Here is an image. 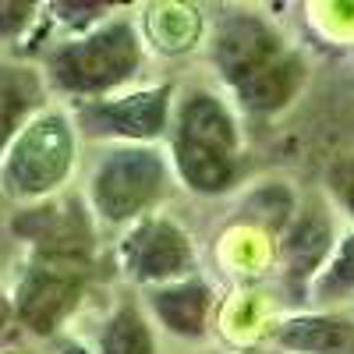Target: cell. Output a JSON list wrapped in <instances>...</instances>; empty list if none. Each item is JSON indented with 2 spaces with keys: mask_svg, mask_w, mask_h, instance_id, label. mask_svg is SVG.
<instances>
[{
  "mask_svg": "<svg viewBox=\"0 0 354 354\" xmlns=\"http://www.w3.org/2000/svg\"><path fill=\"white\" fill-rule=\"evenodd\" d=\"M75 167V128L61 110L32 113L0 156V192L18 202H36L61 188Z\"/></svg>",
  "mask_w": 354,
  "mask_h": 354,
  "instance_id": "cell-1",
  "label": "cell"
},
{
  "mask_svg": "<svg viewBox=\"0 0 354 354\" xmlns=\"http://www.w3.org/2000/svg\"><path fill=\"white\" fill-rule=\"evenodd\" d=\"M138 39L131 25L110 21L93 28L88 36L68 39L57 46L46 61L50 82L71 96H100L110 93L113 85H121L135 75L138 68Z\"/></svg>",
  "mask_w": 354,
  "mask_h": 354,
  "instance_id": "cell-2",
  "label": "cell"
},
{
  "mask_svg": "<svg viewBox=\"0 0 354 354\" xmlns=\"http://www.w3.org/2000/svg\"><path fill=\"white\" fill-rule=\"evenodd\" d=\"M82 287H85V266L28 259L25 273L15 283L11 312L28 333L50 337L78 305Z\"/></svg>",
  "mask_w": 354,
  "mask_h": 354,
  "instance_id": "cell-3",
  "label": "cell"
},
{
  "mask_svg": "<svg viewBox=\"0 0 354 354\" xmlns=\"http://www.w3.org/2000/svg\"><path fill=\"white\" fill-rule=\"evenodd\" d=\"M163 188V163L149 149H117L93 174V205L106 223L138 216Z\"/></svg>",
  "mask_w": 354,
  "mask_h": 354,
  "instance_id": "cell-4",
  "label": "cell"
},
{
  "mask_svg": "<svg viewBox=\"0 0 354 354\" xmlns=\"http://www.w3.org/2000/svg\"><path fill=\"white\" fill-rule=\"evenodd\" d=\"M18 238L32 245V259L88 266V230L75 205H39L15 220Z\"/></svg>",
  "mask_w": 354,
  "mask_h": 354,
  "instance_id": "cell-5",
  "label": "cell"
},
{
  "mask_svg": "<svg viewBox=\"0 0 354 354\" xmlns=\"http://www.w3.org/2000/svg\"><path fill=\"white\" fill-rule=\"evenodd\" d=\"M82 124L93 135L156 138L167 124V88H145L124 100H100L82 110Z\"/></svg>",
  "mask_w": 354,
  "mask_h": 354,
  "instance_id": "cell-6",
  "label": "cell"
},
{
  "mask_svg": "<svg viewBox=\"0 0 354 354\" xmlns=\"http://www.w3.org/2000/svg\"><path fill=\"white\" fill-rule=\"evenodd\" d=\"M280 57L277 36L270 32V25H262L259 18L238 15L227 18L216 32V64L223 71L227 82L241 85L248 75H255L259 68H266L270 61Z\"/></svg>",
  "mask_w": 354,
  "mask_h": 354,
  "instance_id": "cell-7",
  "label": "cell"
},
{
  "mask_svg": "<svg viewBox=\"0 0 354 354\" xmlns=\"http://www.w3.org/2000/svg\"><path fill=\"white\" fill-rule=\"evenodd\" d=\"M124 262L135 280H167L192 266V248L177 227L163 220H149L128 238Z\"/></svg>",
  "mask_w": 354,
  "mask_h": 354,
  "instance_id": "cell-8",
  "label": "cell"
},
{
  "mask_svg": "<svg viewBox=\"0 0 354 354\" xmlns=\"http://www.w3.org/2000/svg\"><path fill=\"white\" fill-rule=\"evenodd\" d=\"M301 75L305 71H301L298 57H277V61L259 68L255 75H248L238 85V93H241L245 106H252V110H277L298 93Z\"/></svg>",
  "mask_w": 354,
  "mask_h": 354,
  "instance_id": "cell-9",
  "label": "cell"
},
{
  "mask_svg": "<svg viewBox=\"0 0 354 354\" xmlns=\"http://www.w3.org/2000/svg\"><path fill=\"white\" fill-rule=\"evenodd\" d=\"M185 142H195V145H205V149H216V153H227L234 156L238 153V138H234V124L227 110L213 100V96H195L188 100V106L181 110V135Z\"/></svg>",
  "mask_w": 354,
  "mask_h": 354,
  "instance_id": "cell-10",
  "label": "cell"
},
{
  "mask_svg": "<svg viewBox=\"0 0 354 354\" xmlns=\"http://www.w3.org/2000/svg\"><path fill=\"white\" fill-rule=\"evenodd\" d=\"M36 75L25 68H0V156L15 142V135L32 121Z\"/></svg>",
  "mask_w": 354,
  "mask_h": 354,
  "instance_id": "cell-11",
  "label": "cell"
},
{
  "mask_svg": "<svg viewBox=\"0 0 354 354\" xmlns=\"http://www.w3.org/2000/svg\"><path fill=\"white\" fill-rule=\"evenodd\" d=\"M156 315L167 322L174 333L195 337L205 326V308H209V290L202 283H177V287H163L153 294Z\"/></svg>",
  "mask_w": 354,
  "mask_h": 354,
  "instance_id": "cell-12",
  "label": "cell"
},
{
  "mask_svg": "<svg viewBox=\"0 0 354 354\" xmlns=\"http://www.w3.org/2000/svg\"><path fill=\"white\" fill-rule=\"evenodd\" d=\"M177 153V167H181V177L195 188V192H223L234 177V156L227 153H216V149H205V145H195V142H185L177 138L174 145Z\"/></svg>",
  "mask_w": 354,
  "mask_h": 354,
  "instance_id": "cell-13",
  "label": "cell"
},
{
  "mask_svg": "<svg viewBox=\"0 0 354 354\" xmlns=\"http://www.w3.org/2000/svg\"><path fill=\"white\" fill-rule=\"evenodd\" d=\"M354 340L347 322L337 319H294L280 330V344L290 351H308V354H337L347 351Z\"/></svg>",
  "mask_w": 354,
  "mask_h": 354,
  "instance_id": "cell-14",
  "label": "cell"
},
{
  "mask_svg": "<svg viewBox=\"0 0 354 354\" xmlns=\"http://www.w3.org/2000/svg\"><path fill=\"white\" fill-rule=\"evenodd\" d=\"M100 354H153L149 326L131 305H121L110 315L106 330L100 337Z\"/></svg>",
  "mask_w": 354,
  "mask_h": 354,
  "instance_id": "cell-15",
  "label": "cell"
},
{
  "mask_svg": "<svg viewBox=\"0 0 354 354\" xmlns=\"http://www.w3.org/2000/svg\"><path fill=\"white\" fill-rule=\"evenodd\" d=\"M326 241H330V227H326V220L305 216L298 227L290 230V238H287V248H283V255H287V270H290L294 277H308L315 266H319L322 252H326Z\"/></svg>",
  "mask_w": 354,
  "mask_h": 354,
  "instance_id": "cell-16",
  "label": "cell"
},
{
  "mask_svg": "<svg viewBox=\"0 0 354 354\" xmlns=\"http://www.w3.org/2000/svg\"><path fill=\"white\" fill-rule=\"evenodd\" d=\"M36 18V4L25 0H0V39H18Z\"/></svg>",
  "mask_w": 354,
  "mask_h": 354,
  "instance_id": "cell-17",
  "label": "cell"
},
{
  "mask_svg": "<svg viewBox=\"0 0 354 354\" xmlns=\"http://www.w3.org/2000/svg\"><path fill=\"white\" fill-rule=\"evenodd\" d=\"M326 287H354V238H347L333 259V270L326 277Z\"/></svg>",
  "mask_w": 354,
  "mask_h": 354,
  "instance_id": "cell-18",
  "label": "cell"
},
{
  "mask_svg": "<svg viewBox=\"0 0 354 354\" xmlns=\"http://www.w3.org/2000/svg\"><path fill=\"white\" fill-rule=\"evenodd\" d=\"M103 11V4H53V15L68 25H85Z\"/></svg>",
  "mask_w": 354,
  "mask_h": 354,
  "instance_id": "cell-19",
  "label": "cell"
},
{
  "mask_svg": "<svg viewBox=\"0 0 354 354\" xmlns=\"http://www.w3.org/2000/svg\"><path fill=\"white\" fill-rule=\"evenodd\" d=\"M333 185H337V195L344 198V205L354 213V160H344L333 170Z\"/></svg>",
  "mask_w": 354,
  "mask_h": 354,
  "instance_id": "cell-20",
  "label": "cell"
},
{
  "mask_svg": "<svg viewBox=\"0 0 354 354\" xmlns=\"http://www.w3.org/2000/svg\"><path fill=\"white\" fill-rule=\"evenodd\" d=\"M64 354H82V351H78V347H68V351H64Z\"/></svg>",
  "mask_w": 354,
  "mask_h": 354,
  "instance_id": "cell-21",
  "label": "cell"
}]
</instances>
